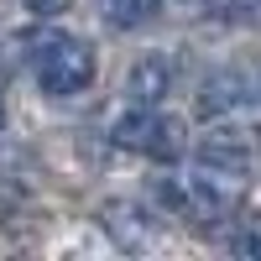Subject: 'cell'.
<instances>
[{
	"mask_svg": "<svg viewBox=\"0 0 261 261\" xmlns=\"http://www.w3.org/2000/svg\"><path fill=\"white\" fill-rule=\"evenodd\" d=\"M230 251H235V256H261V235H256V230L230 235Z\"/></svg>",
	"mask_w": 261,
	"mask_h": 261,
	"instance_id": "ba28073f",
	"label": "cell"
},
{
	"mask_svg": "<svg viewBox=\"0 0 261 261\" xmlns=\"http://www.w3.org/2000/svg\"><path fill=\"white\" fill-rule=\"evenodd\" d=\"M110 141L125 146V151H141V157L167 162V157H178V146H183V125L172 120L162 105H136L130 99L110 120Z\"/></svg>",
	"mask_w": 261,
	"mask_h": 261,
	"instance_id": "3957f363",
	"label": "cell"
},
{
	"mask_svg": "<svg viewBox=\"0 0 261 261\" xmlns=\"http://www.w3.org/2000/svg\"><path fill=\"white\" fill-rule=\"evenodd\" d=\"M204 6L225 21H261V0H204Z\"/></svg>",
	"mask_w": 261,
	"mask_h": 261,
	"instance_id": "52a82bcc",
	"label": "cell"
},
{
	"mask_svg": "<svg viewBox=\"0 0 261 261\" xmlns=\"http://www.w3.org/2000/svg\"><path fill=\"white\" fill-rule=\"evenodd\" d=\"M256 99H261V84H256Z\"/></svg>",
	"mask_w": 261,
	"mask_h": 261,
	"instance_id": "30bf717a",
	"label": "cell"
},
{
	"mask_svg": "<svg viewBox=\"0 0 261 261\" xmlns=\"http://www.w3.org/2000/svg\"><path fill=\"white\" fill-rule=\"evenodd\" d=\"M241 172L225 167V162H209L204 167H183L172 172V178H162V204L172 214H183V220H220V214H230L235 204H241Z\"/></svg>",
	"mask_w": 261,
	"mask_h": 261,
	"instance_id": "7a4b0ae2",
	"label": "cell"
},
{
	"mask_svg": "<svg viewBox=\"0 0 261 261\" xmlns=\"http://www.w3.org/2000/svg\"><path fill=\"white\" fill-rule=\"evenodd\" d=\"M178 84V58L172 53H146L136 68H130V99L136 105H162Z\"/></svg>",
	"mask_w": 261,
	"mask_h": 261,
	"instance_id": "277c9868",
	"label": "cell"
},
{
	"mask_svg": "<svg viewBox=\"0 0 261 261\" xmlns=\"http://www.w3.org/2000/svg\"><path fill=\"white\" fill-rule=\"evenodd\" d=\"M27 63H32V79L42 84V94H53V99L84 94L99 73L94 47L84 37H68V32H37L27 42Z\"/></svg>",
	"mask_w": 261,
	"mask_h": 261,
	"instance_id": "6da1fadb",
	"label": "cell"
},
{
	"mask_svg": "<svg viewBox=\"0 0 261 261\" xmlns=\"http://www.w3.org/2000/svg\"><path fill=\"white\" fill-rule=\"evenodd\" d=\"M99 6H105V21H110V27L130 32V27H146V21L162 11V0H99Z\"/></svg>",
	"mask_w": 261,
	"mask_h": 261,
	"instance_id": "8992f818",
	"label": "cell"
},
{
	"mask_svg": "<svg viewBox=\"0 0 261 261\" xmlns=\"http://www.w3.org/2000/svg\"><path fill=\"white\" fill-rule=\"evenodd\" d=\"M256 99V89H251V79H241V73H220V79H209L204 84V115H230V110H241V105H251Z\"/></svg>",
	"mask_w": 261,
	"mask_h": 261,
	"instance_id": "5b68a950",
	"label": "cell"
},
{
	"mask_svg": "<svg viewBox=\"0 0 261 261\" xmlns=\"http://www.w3.org/2000/svg\"><path fill=\"white\" fill-rule=\"evenodd\" d=\"M73 0H27V11H37V16H63Z\"/></svg>",
	"mask_w": 261,
	"mask_h": 261,
	"instance_id": "9c48e42d",
	"label": "cell"
}]
</instances>
